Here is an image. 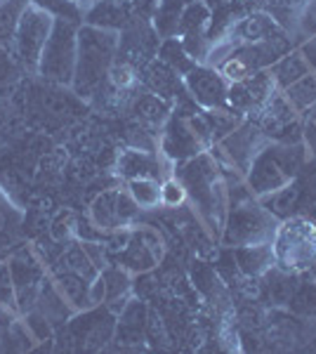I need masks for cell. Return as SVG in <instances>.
Segmentation results:
<instances>
[{
	"label": "cell",
	"mask_w": 316,
	"mask_h": 354,
	"mask_svg": "<svg viewBox=\"0 0 316 354\" xmlns=\"http://www.w3.org/2000/svg\"><path fill=\"white\" fill-rule=\"evenodd\" d=\"M10 213H12V208H10L8 198H5V194L0 192V234L8 230V225H10Z\"/></svg>",
	"instance_id": "cell-42"
},
{
	"label": "cell",
	"mask_w": 316,
	"mask_h": 354,
	"mask_svg": "<svg viewBox=\"0 0 316 354\" xmlns=\"http://www.w3.org/2000/svg\"><path fill=\"white\" fill-rule=\"evenodd\" d=\"M0 345H3V352H31L38 350V340L31 335V330L26 328L21 314L17 317V322L10 328H5L0 333Z\"/></svg>",
	"instance_id": "cell-34"
},
{
	"label": "cell",
	"mask_w": 316,
	"mask_h": 354,
	"mask_svg": "<svg viewBox=\"0 0 316 354\" xmlns=\"http://www.w3.org/2000/svg\"><path fill=\"white\" fill-rule=\"evenodd\" d=\"M297 50H300L302 57L307 59V64L312 66V71H314V68H316V33H312V36H309Z\"/></svg>",
	"instance_id": "cell-41"
},
{
	"label": "cell",
	"mask_w": 316,
	"mask_h": 354,
	"mask_svg": "<svg viewBox=\"0 0 316 354\" xmlns=\"http://www.w3.org/2000/svg\"><path fill=\"white\" fill-rule=\"evenodd\" d=\"M10 277L15 283L17 295V310L24 314L36 307L40 286H43L45 277H48V265L40 260L33 245H17L12 253L8 255Z\"/></svg>",
	"instance_id": "cell-8"
},
{
	"label": "cell",
	"mask_w": 316,
	"mask_h": 354,
	"mask_svg": "<svg viewBox=\"0 0 316 354\" xmlns=\"http://www.w3.org/2000/svg\"><path fill=\"white\" fill-rule=\"evenodd\" d=\"M284 97L288 100V104L295 109L297 113H307L312 106H316V73H307L300 81H295L292 85H288L286 90H281Z\"/></svg>",
	"instance_id": "cell-31"
},
{
	"label": "cell",
	"mask_w": 316,
	"mask_h": 354,
	"mask_svg": "<svg viewBox=\"0 0 316 354\" xmlns=\"http://www.w3.org/2000/svg\"><path fill=\"white\" fill-rule=\"evenodd\" d=\"M76 230H78V215L73 210L64 208L50 220L48 236L57 243H68L76 239Z\"/></svg>",
	"instance_id": "cell-36"
},
{
	"label": "cell",
	"mask_w": 316,
	"mask_h": 354,
	"mask_svg": "<svg viewBox=\"0 0 316 354\" xmlns=\"http://www.w3.org/2000/svg\"><path fill=\"white\" fill-rule=\"evenodd\" d=\"M102 281H104V305L113 314L123 310V305L130 300L132 290V274L123 265H106L100 272Z\"/></svg>",
	"instance_id": "cell-21"
},
{
	"label": "cell",
	"mask_w": 316,
	"mask_h": 354,
	"mask_svg": "<svg viewBox=\"0 0 316 354\" xmlns=\"http://www.w3.org/2000/svg\"><path fill=\"white\" fill-rule=\"evenodd\" d=\"M269 73H272L274 83H277L279 90H286L288 85L295 81H300L307 73H312V66L307 64V59L302 57L300 50H288L286 55H281L272 66H269Z\"/></svg>",
	"instance_id": "cell-24"
},
{
	"label": "cell",
	"mask_w": 316,
	"mask_h": 354,
	"mask_svg": "<svg viewBox=\"0 0 316 354\" xmlns=\"http://www.w3.org/2000/svg\"><path fill=\"white\" fill-rule=\"evenodd\" d=\"M279 227V218H274L267 208L245 189L241 198L229 203L227 215L222 222V245L236 248V245L267 243L272 241Z\"/></svg>",
	"instance_id": "cell-4"
},
{
	"label": "cell",
	"mask_w": 316,
	"mask_h": 354,
	"mask_svg": "<svg viewBox=\"0 0 316 354\" xmlns=\"http://www.w3.org/2000/svg\"><path fill=\"white\" fill-rule=\"evenodd\" d=\"M53 26H55V17L48 15L45 10H40L33 3L21 15L15 41L8 50H12V57L28 73H38L40 55H43L50 33H53Z\"/></svg>",
	"instance_id": "cell-7"
},
{
	"label": "cell",
	"mask_w": 316,
	"mask_h": 354,
	"mask_svg": "<svg viewBox=\"0 0 316 354\" xmlns=\"http://www.w3.org/2000/svg\"><path fill=\"white\" fill-rule=\"evenodd\" d=\"M312 272H314V274H316V265H314V270H312Z\"/></svg>",
	"instance_id": "cell-48"
},
{
	"label": "cell",
	"mask_w": 316,
	"mask_h": 354,
	"mask_svg": "<svg viewBox=\"0 0 316 354\" xmlns=\"http://www.w3.org/2000/svg\"><path fill=\"white\" fill-rule=\"evenodd\" d=\"M307 215H309V218H312V222H314V225H316V208H314V210H309Z\"/></svg>",
	"instance_id": "cell-46"
},
{
	"label": "cell",
	"mask_w": 316,
	"mask_h": 354,
	"mask_svg": "<svg viewBox=\"0 0 316 354\" xmlns=\"http://www.w3.org/2000/svg\"><path fill=\"white\" fill-rule=\"evenodd\" d=\"M0 305H5V307H12V310H17L15 283H12V277H10L8 260H5V262H0ZM17 312H19V310H17Z\"/></svg>",
	"instance_id": "cell-40"
},
{
	"label": "cell",
	"mask_w": 316,
	"mask_h": 354,
	"mask_svg": "<svg viewBox=\"0 0 316 354\" xmlns=\"http://www.w3.org/2000/svg\"><path fill=\"white\" fill-rule=\"evenodd\" d=\"M36 310L43 312L45 319H48L55 328L66 326L68 319L76 314L71 307H68V302L62 298L59 290L55 288V283H53V279H50V277H45L43 286H40V293H38V300H36Z\"/></svg>",
	"instance_id": "cell-22"
},
{
	"label": "cell",
	"mask_w": 316,
	"mask_h": 354,
	"mask_svg": "<svg viewBox=\"0 0 316 354\" xmlns=\"http://www.w3.org/2000/svg\"><path fill=\"white\" fill-rule=\"evenodd\" d=\"M21 319H24L26 328L31 330V335L38 340V347H45V342H53L55 340V326L45 319L43 312H38L36 307L33 310H28L21 314Z\"/></svg>",
	"instance_id": "cell-39"
},
{
	"label": "cell",
	"mask_w": 316,
	"mask_h": 354,
	"mask_svg": "<svg viewBox=\"0 0 316 354\" xmlns=\"http://www.w3.org/2000/svg\"><path fill=\"white\" fill-rule=\"evenodd\" d=\"M120 3H130V0H120Z\"/></svg>",
	"instance_id": "cell-47"
},
{
	"label": "cell",
	"mask_w": 316,
	"mask_h": 354,
	"mask_svg": "<svg viewBox=\"0 0 316 354\" xmlns=\"http://www.w3.org/2000/svg\"><path fill=\"white\" fill-rule=\"evenodd\" d=\"M304 118H309V121H312V123L316 125V106H312V109L304 113Z\"/></svg>",
	"instance_id": "cell-44"
},
{
	"label": "cell",
	"mask_w": 316,
	"mask_h": 354,
	"mask_svg": "<svg viewBox=\"0 0 316 354\" xmlns=\"http://www.w3.org/2000/svg\"><path fill=\"white\" fill-rule=\"evenodd\" d=\"M189 201V194L185 189V185L180 182V177H175V173L168 175L165 180H160V205L170 210L182 208Z\"/></svg>",
	"instance_id": "cell-38"
},
{
	"label": "cell",
	"mask_w": 316,
	"mask_h": 354,
	"mask_svg": "<svg viewBox=\"0 0 316 354\" xmlns=\"http://www.w3.org/2000/svg\"><path fill=\"white\" fill-rule=\"evenodd\" d=\"M88 218L93 220L97 230L104 234L113 230H125L132 227L140 218V205L132 201L128 189H106L88 208Z\"/></svg>",
	"instance_id": "cell-10"
},
{
	"label": "cell",
	"mask_w": 316,
	"mask_h": 354,
	"mask_svg": "<svg viewBox=\"0 0 316 354\" xmlns=\"http://www.w3.org/2000/svg\"><path fill=\"white\" fill-rule=\"evenodd\" d=\"M48 277L53 279L55 288L62 293V298L68 302L73 312H83V310H90L93 305V295H90V281L80 274L66 270L62 265H50L48 267Z\"/></svg>",
	"instance_id": "cell-16"
},
{
	"label": "cell",
	"mask_w": 316,
	"mask_h": 354,
	"mask_svg": "<svg viewBox=\"0 0 316 354\" xmlns=\"http://www.w3.org/2000/svg\"><path fill=\"white\" fill-rule=\"evenodd\" d=\"M304 145H281V142H267L255 158L250 161L243 175V185L255 198L269 196V194L284 189L300 175L304 161H307Z\"/></svg>",
	"instance_id": "cell-3"
},
{
	"label": "cell",
	"mask_w": 316,
	"mask_h": 354,
	"mask_svg": "<svg viewBox=\"0 0 316 354\" xmlns=\"http://www.w3.org/2000/svg\"><path fill=\"white\" fill-rule=\"evenodd\" d=\"M147 305L130 298L123 305V310L116 314V335H113V340H118L120 345H140L142 340H147Z\"/></svg>",
	"instance_id": "cell-17"
},
{
	"label": "cell",
	"mask_w": 316,
	"mask_h": 354,
	"mask_svg": "<svg viewBox=\"0 0 316 354\" xmlns=\"http://www.w3.org/2000/svg\"><path fill=\"white\" fill-rule=\"evenodd\" d=\"M78 26L76 21L55 19L53 33H50L45 50L38 62V73L50 85L71 88L73 71H76V53H78Z\"/></svg>",
	"instance_id": "cell-6"
},
{
	"label": "cell",
	"mask_w": 316,
	"mask_h": 354,
	"mask_svg": "<svg viewBox=\"0 0 316 354\" xmlns=\"http://www.w3.org/2000/svg\"><path fill=\"white\" fill-rule=\"evenodd\" d=\"M83 24L120 33L130 24L128 3H120V0H97L90 8H85Z\"/></svg>",
	"instance_id": "cell-20"
},
{
	"label": "cell",
	"mask_w": 316,
	"mask_h": 354,
	"mask_svg": "<svg viewBox=\"0 0 316 354\" xmlns=\"http://www.w3.org/2000/svg\"><path fill=\"white\" fill-rule=\"evenodd\" d=\"M267 142L269 140L264 137L260 125L248 121V118H243V121H241L232 133L224 135L222 140L215 142L212 151H215L217 156H224L229 163H232V168L236 165L241 173L245 175V170H248L250 161L255 158V153L260 151Z\"/></svg>",
	"instance_id": "cell-11"
},
{
	"label": "cell",
	"mask_w": 316,
	"mask_h": 354,
	"mask_svg": "<svg viewBox=\"0 0 316 354\" xmlns=\"http://www.w3.org/2000/svg\"><path fill=\"white\" fill-rule=\"evenodd\" d=\"M314 73H316V68H314Z\"/></svg>",
	"instance_id": "cell-50"
},
{
	"label": "cell",
	"mask_w": 316,
	"mask_h": 354,
	"mask_svg": "<svg viewBox=\"0 0 316 354\" xmlns=\"http://www.w3.org/2000/svg\"><path fill=\"white\" fill-rule=\"evenodd\" d=\"M130 113L137 118V123H140L142 128H147L149 133H154V130L163 128L165 121L170 118L172 104L165 100H160L158 95H154V93H149V90L142 88L140 93L132 97Z\"/></svg>",
	"instance_id": "cell-18"
},
{
	"label": "cell",
	"mask_w": 316,
	"mask_h": 354,
	"mask_svg": "<svg viewBox=\"0 0 316 354\" xmlns=\"http://www.w3.org/2000/svg\"><path fill=\"white\" fill-rule=\"evenodd\" d=\"M302 196V215L316 208V156H307L300 175L295 177Z\"/></svg>",
	"instance_id": "cell-35"
},
{
	"label": "cell",
	"mask_w": 316,
	"mask_h": 354,
	"mask_svg": "<svg viewBox=\"0 0 316 354\" xmlns=\"http://www.w3.org/2000/svg\"><path fill=\"white\" fill-rule=\"evenodd\" d=\"M187 3L189 0H158L151 26H154V31L158 33L160 41L177 36V28H180V19H182V12H185Z\"/></svg>",
	"instance_id": "cell-26"
},
{
	"label": "cell",
	"mask_w": 316,
	"mask_h": 354,
	"mask_svg": "<svg viewBox=\"0 0 316 354\" xmlns=\"http://www.w3.org/2000/svg\"><path fill=\"white\" fill-rule=\"evenodd\" d=\"M232 258H234V262H236V270L243 274V277H250V279L264 277V274L277 265V260H274V250H272V241L236 245V248H232Z\"/></svg>",
	"instance_id": "cell-19"
},
{
	"label": "cell",
	"mask_w": 316,
	"mask_h": 354,
	"mask_svg": "<svg viewBox=\"0 0 316 354\" xmlns=\"http://www.w3.org/2000/svg\"><path fill=\"white\" fill-rule=\"evenodd\" d=\"M210 21L212 12L203 0H189L185 12H182L180 28H177V38L180 41H194V38H210Z\"/></svg>",
	"instance_id": "cell-23"
},
{
	"label": "cell",
	"mask_w": 316,
	"mask_h": 354,
	"mask_svg": "<svg viewBox=\"0 0 316 354\" xmlns=\"http://www.w3.org/2000/svg\"><path fill=\"white\" fill-rule=\"evenodd\" d=\"M31 3L38 5L40 10H45L48 15H53L55 19H66V21L83 24L85 10L73 3V0H31Z\"/></svg>",
	"instance_id": "cell-37"
},
{
	"label": "cell",
	"mask_w": 316,
	"mask_h": 354,
	"mask_svg": "<svg viewBox=\"0 0 316 354\" xmlns=\"http://www.w3.org/2000/svg\"><path fill=\"white\" fill-rule=\"evenodd\" d=\"M272 250L277 267L286 272H309L316 265V225L309 215H290L279 220L272 236Z\"/></svg>",
	"instance_id": "cell-5"
},
{
	"label": "cell",
	"mask_w": 316,
	"mask_h": 354,
	"mask_svg": "<svg viewBox=\"0 0 316 354\" xmlns=\"http://www.w3.org/2000/svg\"><path fill=\"white\" fill-rule=\"evenodd\" d=\"M262 279H264V293H267V298L272 300L274 305H288L292 290H295V286H297L300 274L286 272V270H281V267L274 265Z\"/></svg>",
	"instance_id": "cell-29"
},
{
	"label": "cell",
	"mask_w": 316,
	"mask_h": 354,
	"mask_svg": "<svg viewBox=\"0 0 316 354\" xmlns=\"http://www.w3.org/2000/svg\"><path fill=\"white\" fill-rule=\"evenodd\" d=\"M172 173H175V177H180V182L185 185L189 201L194 203L201 218L208 225L222 230L224 215H227L229 208V192L227 185H224L222 168L212 149L201 151L194 158H187L182 163H175Z\"/></svg>",
	"instance_id": "cell-2"
},
{
	"label": "cell",
	"mask_w": 316,
	"mask_h": 354,
	"mask_svg": "<svg viewBox=\"0 0 316 354\" xmlns=\"http://www.w3.org/2000/svg\"><path fill=\"white\" fill-rule=\"evenodd\" d=\"M118 55V33L90 24L78 26V53L71 90L83 102L104 95L109 88V71Z\"/></svg>",
	"instance_id": "cell-1"
},
{
	"label": "cell",
	"mask_w": 316,
	"mask_h": 354,
	"mask_svg": "<svg viewBox=\"0 0 316 354\" xmlns=\"http://www.w3.org/2000/svg\"><path fill=\"white\" fill-rule=\"evenodd\" d=\"M66 335L78 350H102L116 335V314L106 305H95L90 310L76 312L66 324Z\"/></svg>",
	"instance_id": "cell-9"
},
{
	"label": "cell",
	"mask_w": 316,
	"mask_h": 354,
	"mask_svg": "<svg viewBox=\"0 0 316 354\" xmlns=\"http://www.w3.org/2000/svg\"><path fill=\"white\" fill-rule=\"evenodd\" d=\"M163 239L147 225H132L130 241L118 253V265L130 274H147L163 260Z\"/></svg>",
	"instance_id": "cell-12"
},
{
	"label": "cell",
	"mask_w": 316,
	"mask_h": 354,
	"mask_svg": "<svg viewBox=\"0 0 316 354\" xmlns=\"http://www.w3.org/2000/svg\"><path fill=\"white\" fill-rule=\"evenodd\" d=\"M156 57H158V59H163L170 68H175V71L180 73L182 78H185L187 73L192 71L194 66H196V59H194V57L187 53L185 45H182V41L177 36L160 41Z\"/></svg>",
	"instance_id": "cell-32"
},
{
	"label": "cell",
	"mask_w": 316,
	"mask_h": 354,
	"mask_svg": "<svg viewBox=\"0 0 316 354\" xmlns=\"http://www.w3.org/2000/svg\"><path fill=\"white\" fill-rule=\"evenodd\" d=\"M125 189L132 196V201L140 205V210H154L160 205V180L137 177V180L125 182Z\"/></svg>",
	"instance_id": "cell-33"
},
{
	"label": "cell",
	"mask_w": 316,
	"mask_h": 354,
	"mask_svg": "<svg viewBox=\"0 0 316 354\" xmlns=\"http://www.w3.org/2000/svg\"><path fill=\"white\" fill-rule=\"evenodd\" d=\"M286 307H288L290 312L300 314V317L316 319V274L312 270L300 274L297 286L292 290Z\"/></svg>",
	"instance_id": "cell-27"
},
{
	"label": "cell",
	"mask_w": 316,
	"mask_h": 354,
	"mask_svg": "<svg viewBox=\"0 0 316 354\" xmlns=\"http://www.w3.org/2000/svg\"><path fill=\"white\" fill-rule=\"evenodd\" d=\"M187 95L201 106V109H222L227 106L229 83L224 76L210 64H196L185 76Z\"/></svg>",
	"instance_id": "cell-13"
},
{
	"label": "cell",
	"mask_w": 316,
	"mask_h": 354,
	"mask_svg": "<svg viewBox=\"0 0 316 354\" xmlns=\"http://www.w3.org/2000/svg\"><path fill=\"white\" fill-rule=\"evenodd\" d=\"M260 203L279 220H286V218H290V215H297V213H302L300 187H297V182H290V185L284 187V189L269 194V196H262Z\"/></svg>",
	"instance_id": "cell-25"
},
{
	"label": "cell",
	"mask_w": 316,
	"mask_h": 354,
	"mask_svg": "<svg viewBox=\"0 0 316 354\" xmlns=\"http://www.w3.org/2000/svg\"><path fill=\"white\" fill-rule=\"evenodd\" d=\"M73 3H76V5H80V8H90V5H93V3H97V0H73Z\"/></svg>",
	"instance_id": "cell-45"
},
{
	"label": "cell",
	"mask_w": 316,
	"mask_h": 354,
	"mask_svg": "<svg viewBox=\"0 0 316 354\" xmlns=\"http://www.w3.org/2000/svg\"><path fill=\"white\" fill-rule=\"evenodd\" d=\"M170 161L158 149H140V147H130L123 149L116 158V173L120 180H137V177H154V180H165L172 175Z\"/></svg>",
	"instance_id": "cell-14"
},
{
	"label": "cell",
	"mask_w": 316,
	"mask_h": 354,
	"mask_svg": "<svg viewBox=\"0 0 316 354\" xmlns=\"http://www.w3.org/2000/svg\"><path fill=\"white\" fill-rule=\"evenodd\" d=\"M31 0H0V48H10Z\"/></svg>",
	"instance_id": "cell-30"
},
{
	"label": "cell",
	"mask_w": 316,
	"mask_h": 354,
	"mask_svg": "<svg viewBox=\"0 0 316 354\" xmlns=\"http://www.w3.org/2000/svg\"><path fill=\"white\" fill-rule=\"evenodd\" d=\"M307 21H312L316 26V0H309V5H307Z\"/></svg>",
	"instance_id": "cell-43"
},
{
	"label": "cell",
	"mask_w": 316,
	"mask_h": 354,
	"mask_svg": "<svg viewBox=\"0 0 316 354\" xmlns=\"http://www.w3.org/2000/svg\"><path fill=\"white\" fill-rule=\"evenodd\" d=\"M57 265H62V267H66V270L80 274V277H85L88 281H93L97 274H100V267L93 262L88 248H85V243L80 241V239H73V241L66 243V248L62 250Z\"/></svg>",
	"instance_id": "cell-28"
},
{
	"label": "cell",
	"mask_w": 316,
	"mask_h": 354,
	"mask_svg": "<svg viewBox=\"0 0 316 354\" xmlns=\"http://www.w3.org/2000/svg\"><path fill=\"white\" fill-rule=\"evenodd\" d=\"M0 352H3V345H0Z\"/></svg>",
	"instance_id": "cell-49"
},
{
	"label": "cell",
	"mask_w": 316,
	"mask_h": 354,
	"mask_svg": "<svg viewBox=\"0 0 316 354\" xmlns=\"http://www.w3.org/2000/svg\"><path fill=\"white\" fill-rule=\"evenodd\" d=\"M140 85L149 93L158 95L160 100L170 102L175 106V102L180 100L182 95H187V88H185V78L165 64L163 59L154 57L149 64H145L140 68Z\"/></svg>",
	"instance_id": "cell-15"
}]
</instances>
